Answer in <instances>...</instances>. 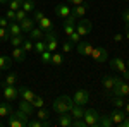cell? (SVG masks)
Listing matches in <instances>:
<instances>
[{
    "mask_svg": "<svg viewBox=\"0 0 129 127\" xmlns=\"http://www.w3.org/2000/svg\"><path fill=\"white\" fill-rule=\"evenodd\" d=\"M10 43H12V47H22V43H24V38H22V34H17V36H10Z\"/></svg>",
    "mask_w": 129,
    "mask_h": 127,
    "instance_id": "cell-33",
    "label": "cell"
},
{
    "mask_svg": "<svg viewBox=\"0 0 129 127\" xmlns=\"http://www.w3.org/2000/svg\"><path fill=\"white\" fill-rule=\"evenodd\" d=\"M45 43H47V50H50L52 53L57 52V48H59V39H57L55 34H53V31L45 33Z\"/></svg>",
    "mask_w": 129,
    "mask_h": 127,
    "instance_id": "cell-7",
    "label": "cell"
},
{
    "mask_svg": "<svg viewBox=\"0 0 129 127\" xmlns=\"http://www.w3.org/2000/svg\"><path fill=\"white\" fill-rule=\"evenodd\" d=\"M12 112H14V110H12L10 101H0V118L2 117H9Z\"/></svg>",
    "mask_w": 129,
    "mask_h": 127,
    "instance_id": "cell-18",
    "label": "cell"
},
{
    "mask_svg": "<svg viewBox=\"0 0 129 127\" xmlns=\"http://www.w3.org/2000/svg\"><path fill=\"white\" fill-rule=\"evenodd\" d=\"M17 91H19L21 100H26V101H31L33 98L36 96V95H35V91H33L31 88H26V86H21V88H17Z\"/></svg>",
    "mask_w": 129,
    "mask_h": 127,
    "instance_id": "cell-13",
    "label": "cell"
},
{
    "mask_svg": "<svg viewBox=\"0 0 129 127\" xmlns=\"http://www.w3.org/2000/svg\"><path fill=\"white\" fill-rule=\"evenodd\" d=\"M28 127H43V120H40V118L29 120V122H28Z\"/></svg>",
    "mask_w": 129,
    "mask_h": 127,
    "instance_id": "cell-43",
    "label": "cell"
},
{
    "mask_svg": "<svg viewBox=\"0 0 129 127\" xmlns=\"http://www.w3.org/2000/svg\"><path fill=\"white\" fill-rule=\"evenodd\" d=\"M21 9L26 10V12H33V10L36 9V2H35V0H22Z\"/></svg>",
    "mask_w": 129,
    "mask_h": 127,
    "instance_id": "cell-29",
    "label": "cell"
},
{
    "mask_svg": "<svg viewBox=\"0 0 129 127\" xmlns=\"http://www.w3.org/2000/svg\"><path fill=\"white\" fill-rule=\"evenodd\" d=\"M7 39H10L9 29L7 28H0V41H7Z\"/></svg>",
    "mask_w": 129,
    "mask_h": 127,
    "instance_id": "cell-41",
    "label": "cell"
},
{
    "mask_svg": "<svg viewBox=\"0 0 129 127\" xmlns=\"http://www.w3.org/2000/svg\"><path fill=\"white\" fill-rule=\"evenodd\" d=\"M91 57H93V60H96V62H100V64H103V62L109 60V50L103 48V47H96V48L93 47Z\"/></svg>",
    "mask_w": 129,
    "mask_h": 127,
    "instance_id": "cell-6",
    "label": "cell"
},
{
    "mask_svg": "<svg viewBox=\"0 0 129 127\" xmlns=\"http://www.w3.org/2000/svg\"><path fill=\"white\" fill-rule=\"evenodd\" d=\"M126 115H127V113L124 112V108H115L114 112H110L109 117H110V120H112V124H114V125H119L120 122L124 120Z\"/></svg>",
    "mask_w": 129,
    "mask_h": 127,
    "instance_id": "cell-10",
    "label": "cell"
},
{
    "mask_svg": "<svg viewBox=\"0 0 129 127\" xmlns=\"http://www.w3.org/2000/svg\"><path fill=\"white\" fill-rule=\"evenodd\" d=\"M69 41L72 43V45H78V43L81 41V34H78V33L74 31L72 34H69Z\"/></svg>",
    "mask_w": 129,
    "mask_h": 127,
    "instance_id": "cell-42",
    "label": "cell"
},
{
    "mask_svg": "<svg viewBox=\"0 0 129 127\" xmlns=\"http://www.w3.org/2000/svg\"><path fill=\"white\" fill-rule=\"evenodd\" d=\"M72 127H86L83 118H72Z\"/></svg>",
    "mask_w": 129,
    "mask_h": 127,
    "instance_id": "cell-46",
    "label": "cell"
},
{
    "mask_svg": "<svg viewBox=\"0 0 129 127\" xmlns=\"http://www.w3.org/2000/svg\"><path fill=\"white\" fill-rule=\"evenodd\" d=\"M10 65H12V57L2 55V57H0V70H9Z\"/></svg>",
    "mask_w": 129,
    "mask_h": 127,
    "instance_id": "cell-25",
    "label": "cell"
},
{
    "mask_svg": "<svg viewBox=\"0 0 129 127\" xmlns=\"http://www.w3.org/2000/svg\"><path fill=\"white\" fill-rule=\"evenodd\" d=\"M126 38L129 39V24H126Z\"/></svg>",
    "mask_w": 129,
    "mask_h": 127,
    "instance_id": "cell-55",
    "label": "cell"
},
{
    "mask_svg": "<svg viewBox=\"0 0 129 127\" xmlns=\"http://www.w3.org/2000/svg\"><path fill=\"white\" fill-rule=\"evenodd\" d=\"M88 12V4H81V5H74L72 9H71V14L72 16H76L78 19L79 17H84V14Z\"/></svg>",
    "mask_w": 129,
    "mask_h": 127,
    "instance_id": "cell-15",
    "label": "cell"
},
{
    "mask_svg": "<svg viewBox=\"0 0 129 127\" xmlns=\"http://www.w3.org/2000/svg\"><path fill=\"white\" fill-rule=\"evenodd\" d=\"M57 125L60 127H72V117H71V113H60L59 118H57Z\"/></svg>",
    "mask_w": 129,
    "mask_h": 127,
    "instance_id": "cell-14",
    "label": "cell"
},
{
    "mask_svg": "<svg viewBox=\"0 0 129 127\" xmlns=\"http://www.w3.org/2000/svg\"><path fill=\"white\" fill-rule=\"evenodd\" d=\"M55 16L60 19H66L67 16H71V7L67 4H57L55 5Z\"/></svg>",
    "mask_w": 129,
    "mask_h": 127,
    "instance_id": "cell-11",
    "label": "cell"
},
{
    "mask_svg": "<svg viewBox=\"0 0 129 127\" xmlns=\"http://www.w3.org/2000/svg\"><path fill=\"white\" fill-rule=\"evenodd\" d=\"M0 74H2V70H0Z\"/></svg>",
    "mask_w": 129,
    "mask_h": 127,
    "instance_id": "cell-60",
    "label": "cell"
},
{
    "mask_svg": "<svg viewBox=\"0 0 129 127\" xmlns=\"http://www.w3.org/2000/svg\"><path fill=\"white\" fill-rule=\"evenodd\" d=\"M98 125H102V127H110V125H114V124H112V120H110L109 115H100Z\"/></svg>",
    "mask_w": 129,
    "mask_h": 127,
    "instance_id": "cell-35",
    "label": "cell"
},
{
    "mask_svg": "<svg viewBox=\"0 0 129 127\" xmlns=\"http://www.w3.org/2000/svg\"><path fill=\"white\" fill-rule=\"evenodd\" d=\"M19 108L22 110V112H26L29 117H33L35 112H36V108L31 105V101H26V100H21V101H19Z\"/></svg>",
    "mask_w": 129,
    "mask_h": 127,
    "instance_id": "cell-17",
    "label": "cell"
},
{
    "mask_svg": "<svg viewBox=\"0 0 129 127\" xmlns=\"http://www.w3.org/2000/svg\"><path fill=\"white\" fill-rule=\"evenodd\" d=\"M122 74H124V79H126V81H129V69H127V70H124Z\"/></svg>",
    "mask_w": 129,
    "mask_h": 127,
    "instance_id": "cell-52",
    "label": "cell"
},
{
    "mask_svg": "<svg viewBox=\"0 0 129 127\" xmlns=\"http://www.w3.org/2000/svg\"><path fill=\"white\" fill-rule=\"evenodd\" d=\"M114 96H129V84L124 82L120 77H115V86L110 91Z\"/></svg>",
    "mask_w": 129,
    "mask_h": 127,
    "instance_id": "cell-3",
    "label": "cell"
},
{
    "mask_svg": "<svg viewBox=\"0 0 129 127\" xmlns=\"http://www.w3.org/2000/svg\"><path fill=\"white\" fill-rule=\"evenodd\" d=\"M19 24H21V29H22V33H29V31L35 28V21H33V17H26V19L21 21Z\"/></svg>",
    "mask_w": 129,
    "mask_h": 127,
    "instance_id": "cell-19",
    "label": "cell"
},
{
    "mask_svg": "<svg viewBox=\"0 0 129 127\" xmlns=\"http://www.w3.org/2000/svg\"><path fill=\"white\" fill-rule=\"evenodd\" d=\"M127 2H129V0H127Z\"/></svg>",
    "mask_w": 129,
    "mask_h": 127,
    "instance_id": "cell-61",
    "label": "cell"
},
{
    "mask_svg": "<svg viewBox=\"0 0 129 127\" xmlns=\"http://www.w3.org/2000/svg\"><path fill=\"white\" fill-rule=\"evenodd\" d=\"M35 117L40 118V120H47V118H50V112L47 110V108H36V112H35Z\"/></svg>",
    "mask_w": 129,
    "mask_h": 127,
    "instance_id": "cell-27",
    "label": "cell"
},
{
    "mask_svg": "<svg viewBox=\"0 0 129 127\" xmlns=\"http://www.w3.org/2000/svg\"><path fill=\"white\" fill-rule=\"evenodd\" d=\"M50 64H53V65L59 67V65L64 64V57H62L60 53H57V52H53V53H52V60H50Z\"/></svg>",
    "mask_w": 129,
    "mask_h": 127,
    "instance_id": "cell-32",
    "label": "cell"
},
{
    "mask_svg": "<svg viewBox=\"0 0 129 127\" xmlns=\"http://www.w3.org/2000/svg\"><path fill=\"white\" fill-rule=\"evenodd\" d=\"M12 60H16V62H24L26 60V52L22 50V47H14V50H12Z\"/></svg>",
    "mask_w": 129,
    "mask_h": 127,
    "instance_id": "cell-16",
    "label": "cell"
},
{
    "mask_svg": "<svg viewBox=\"0 0 129 127\" xmlns=\"http://www.w3.org/2000/svg\"><path fill=\"white\" fill-rule=\"evenodd\" d=\"M21 5H22V0H9V4H7L10 10H19Z\"/></svg>",
    "mask_w": 129,
    "mask_h": 127,
    "instance_id": "cell-36",
    "label": "cell"
},
{
    "mask_svg": "<svg viewBox=\"0 0 129 127\" xmlns=\"http://www.w3.org/2000/svg\"><path fill=\"white\" fill-rule=\"evenodd\" d=\"M76 31V26H71V24H64V33L69 36V34H72Z\"/></svg>",
    "mask_w": 129,
    "mask_h": 127,
    "instance_id": "cell-45",
    "label": "cell"
},
{
    "mask_svg": "<svg viewBox=\"0 0 129 127\" xmlns=\"http://www.w3.org/2000/svg\"><path fill=\"white\" fill-rule=\"evenodd\" d=\"M72 100H74L76 105H83V107H84V105L89 101V93L86 91V89H78V91L72 95Z\"/></svg>",
    "mask_w": 129,
    "mask_h": 127,
    "instance_id": "cell-8",
    "label": "cell"
},
{
    "mask_svg": "<svg viewBox=\"0 0 129 127\" xmlns=\"http://www.w3.org/2000/svg\"><path fill=\"white\" fill-rule=\"evenodd\" d=\"M91 28H93V24H91V21L89 19H84V17H79L78 22H76V33L81 34V36H86L91 33Z\"/></svg>",
    "mask_w": 129,
    "mask_h": 127,
    "instance_id": "cell-5",
    "label": "cell"
},
{
    "mask_svg": "<svg viewBox=\"0 0 129 127\" xmlns=\"http://www.w3.org/2000/svg\"><path fill=\"white\" fill-rule=\"evenodd\" d=\"M83 120H84L86 127H96L100 122V113L96 110H93V108H88V110H84Z\"/></svg>",
    "mask_w": 129,
    "mask_h": 127,
    "instance_id": "cell-2",
    "label": "cell"
},
{
    "mask_svg": "<svg viewBox=\"0 0 129 127\" xmlns=\"http://www.w3.org/2000/svg\"><path fill=\"white\" fill-rule=\"evenodd\" d=\"M9 34L10 36H17V34H22V29H21V24L16 22V21H10L9 22Z\"/></svg>",
    "mask_w": 129,
    "mask_h": 127,
    "instance_id": "cell-20",
    "label": "cell"
},
{
    "mask_svg": "<svg viewBox=\"0 0 129 127\" xmlns=\"http://www.w3.org/2000/svg\"><path fill=\"white\" fill-rule=\"evenodd\" d=\"M4 82H5V84H16V82H17V74H16V72L7 74V77H5Z\"/></svg>",
    "mask_w": 129,
    "mask_h": 127,
    "instance_id": "cell-39",
    "label": "cell"
},
{
    "mask_svg": "<svg viewBox=\"0 0 129 127\" xmlns=\"http://www.w3.org/2000/svg\"><path fill=\"white\" fill-rule=\"evenodd\" d=\"M114 39H115V41H120V39H122V34H115Z\"/></svg>",
    "mask_w": 129,
    "mask_h": 127,
    "instance_id": "cell-53",
    "label": "cell"
},
{
    "mask_svg": "<svg viewBox=\"0 0 129 127\" xmlns=\"http://www.w3.org/2000/svg\"><path fill=\"white\" fill-rule=\"evenodd\" d=\"M40 57H41V62H43V64H50V60H52V52H50V50H45V52L40 53Z\"/></svg>",
    "mask_w": 129,
    "mask_h": 127,
    "instance_id": "cell-38",
    "label": "cell"
},
{
    "mask_svg": "<svg viewBox=\"0 0 129 127\" xmlns=\"http://www.w3.org/2000/svg\"><path fill=\"white\" fill-rule=\"evenodd\" d=\"M122 19H124V22H126V24H129V9L122 12Z\"/></svg>",
    "mask_w": 129,
    "mask_h": 127,
    "instance_id": "cell-49",
    "label": "cell"
},
{
    "mask_svg": "<svg viewBox=\"0 0 129 127\" xmlns=\"http://www.w3.org/2000/svg\"><path fill=\"white\" fill-rule=\"evenodd\" d=\"M124 112L129 115V103H126V105H124Z\"/></svg>",
    "mask_w": 129,
    "mask_h": 127,
    "instance_id": "cell-54",
    "label": "cell"
},
{
    "mask_svg": "<svg viewBox=\"0 0 129 127\" xmlns=\"http://www.w3.org/2000/svg\"><path fill=\"white\" fill-rule=\"evenodd\" d=\"M22 50H24V52H26V53H28V52H33V50H35V41H33V39H24V43H22Z\"/></svg>",
    "mask_w": 129,
    "mask_h": 127,
    "instance_id": "cell-34",
    "label": "cell"
},
{
    "mask_svg": "<svg viewBox=\"0 0 129 127\" xmlns=\"http://www.w3.org/2000/svg\"><path fill=\"white\" fill-rule=\"evenodd\" d=\"M110 67L114 69L115 72H124V70H127V65H126V62L122 59H119V57H114V59L110 60Z\"/></svg>",
    "mask_w": 129,
    "mask_h": 127,
    "instance_id": "cell-12",
    "label": "cell"
},
{
    "mask_svg": "<svg viewBox=\"0 0 129 127\" xmlns=\"http://www.w3.org/2000/svg\"><path fill=\"white\" fill-rule=\"evenodd\" d=\"M9 4V0H0V5H7Z\"/></svg>",
    "mask_w": 129,
    "mask_h": 127,
    "instance_id": "cell-56",
    "label": "cell"
},
{
    "mask_svg": "<svg viewBox=\"0 0 129 127\" xmlns=\"http://www.w3.org/2000/svg\"><path fill=\"white\" fill-rule=\"evenodd\" d=\"M2 95H4V98H5L7 101H14V100L19 98V91H17V88H16L14 84H5V82H2Z\"/></svg>",
    "mask_w": 129,
    "mask_h": 127,
    "instance_id": "cell-4",
    "label": "cell"
},
{
    "mask_svg": "<svg viewBox=\"0 0 129 127\" xmlns=\"http://www.w3.org/2000/svg\"><path fill=\"white\" fill-rule=\"evenodd\" d=\"M119 125H120V127H129V115H126V117H124V120L120 122Z\"/></svg>",
    "mask_w": 129,
    "mask_h": 127,
    "instance_id": "cell-50",
    "label": "cell"
},
{
    "mask_svg": "<svg viewBox=\"0 0 129 127\" xmlns=\"http://www.w3.org/2000/svg\"><path fill=\"white\" fill-rule=\"evenodd\" d=\"M5 17H7V19L9 21H16V10H7V12H5Z\"/></svg>",
    "mask_w": 129,
    "mask_h": 127,
    "instance_id": "cell-47",
    "label": "cell"
},
{
    "mask_svg": "<svg viewBox=\"0 0 129 127\" xmlns=\"http://www.w3.org/2000/svg\"><path fill=\"white\" fill-rule=\"evenodd\" d=\"M71 5L74 7V5H81V4H84V0H67Z\"/></svg>",
    "mask_w": 129,
    "mask_h": 127,
    "instance_id": "cell-51",
    "label": "cell"
},
{
    "mask_svg": "<svg viewBox=\"0 0 129 127\" xmlns=\"http://www.w3.org/2000/svg\"><path fill=\"white\" fill-rule=\"evenodd\" d=\"M38 28H41V31H43V33L53 31V28H52V22H50V19H47V17H41V19L38 21Z\"/></svg>",
    "mask_w": 129,
    "mask_h": 127,
    "instance_id": "cell-22",
    "label": "cell"
},
{
    "mask_svg": "<svg viewBox=\"0 0 129 127\" xmlns=\"http://www.w3.org/2000/svg\"><path fill=\"white\" fill-rule=\"evenodd\" d=\"M28 38L33 39V41H36V39H43V31H41V28H33V29L28 33Z\"/></svg>",
    "mask_w": 129,
    "mask_h": 127,
    "instance_id": "cell-24",
    "label": "cell"
},
{
    "mask_svg": "<svg viewBox=\"0 0 129 127\" xmlns=\"http://www.w3.org/2000/svg\"><path fill=\"white\" fill-rule=\"evenodd\" d=\"M12 113H14V115H16V117L19 118L21 122H22V124H24V125H28V122H29V115H28V113H26V112H22V110H16V112H12Z\"/></svg>",
    "mask_w": 129,
    "mask_h": 127,
    "instance_id": "cell-28",
    "label": "cell"
},
{
    "mask_svg": "<svg viewBox=\"0 0 129 127\" xmlns=\"http://www.w3.org/2000/svg\"><path fill=\"white\" fill-rule=\"evenodd\" d=\"M110 103L114 105L115 108H124L126 105V101H124V96H114L112 95V100H110Z\"/></svg>",
    "mask_w": 129,
    "mask_h": 127,
    "instance_id": "cell-30",
    "label": "cell"
},
{
    "mask_svg": "<svg viewBox=\"0 0 129 127\" xmlns=\"http://www.w3.org/2000/svg\"><path fill=\"white\" fill-rule=\"evenodd\" d=\"M127 69H129V60H127Z\"/></svg>",
    "mask_w": 129,
    "mask_h": 127,
    "instance_id": "cell-57",
    "label": "cell"
},
{
    "mask_svg": "<svg viewBox=\"0 0 129 127\" xmlns=\"http://www.w3.org/2000/svg\"><path fill=\"white\" fill-rule=\"evenodd\" d=\"M102 86L107 89V91H112V88L115 86V77H112V76H105V77L102 79Z\"/></svg>",
    "mask_w": 129,
    "mask_h": 127,
    "instance_id": "cell-23",
    "label": "cell"
},
{
    "mask_svg": "<svg viewBox=\"0 0 129 127\" xmlns=\"http://www.w3.org/2000/svg\"><path fill=\"white\" fill-rule=\"evenodd\" d=\"M76 50H78V53H79V55H83V57H91L93 45H91L89 41H79V43L76 45Z\"/></svg>",
    "mask_w": 129,
    "mask_h": 127,
    "instance_id": "cell-9",
    "label": "cell"
},
{
    "mask_svg": "<svg viewBox=\"0 0 129 127\" xmlns=\"http://www.w3.org/2000/svg\"><path fill=\"white\" fill-rule=\"evenodd\" d=\"M72 47H74V45H72L71 41H66V43H62V52H64V53H69L71 50H72Z\"/></svg>",
    "mask_w": 129,
    "mask_h": 127,
    "instance_id": "cell-44",
    "label": "cell"
},
{
    "mask_svg": "<svg viewBox=\"0 0 129 127\" xmlns=\"http://www.w3.org/2000/svg\"><path fill=\"white\" fill-rule=\"evenodd\" d=\"M31 105H33L35 108H41L43 105H45V100H43L41 96H35L33 100H31Z\"/></svg>",
    "mask_w": 129,
    "mask_h": 127,
    "instance_id": "cell-37",
    "label": "cell"
},
{
    "mask_svg": "<svg viewBox=\"0 0 129 127\" xmlns=\"http://www.w3.org/2000/svg\"><path fill=\"white\" fill-rule=\"evenodd\" d=\"M26 17H28V12L26 10H22V9L16 10V22H21V21L26 19Z\"/></svg>",
    "mask_w": 129,
    "mask_h": 127,
    "instance_id": "cell-40",
    "label": "cell"
},
{
    "mask_svg": "<svg viewBox=\"0 0 129 127\" xmlns=\"http://www.w3.org/2000/svg\"><path fill=\"white\" fill-rule=\"evenodd\" d=\"M71 117L72 118H83V115H84V108H83V105H74V107L69 110Z\"/></svg>",
    "mask_w": 129,
    "mask_h": 127,
    "instance_id": "cell-21",
    "label": "cell"
},
{
    "mask_svg": "<svg viewBox=\"0 0 129 127\" xmlns=\"http://www.w3.org/2000/svg\"><path fill=\"white\" fill-rule=\"evenodd\" d=\"M88 2H93V0H88Z\"/></svg>",
    "mask_w": 129,
    "mask_h": 127,
    "instance_id": "cell-59",
    "label": "cell"
},
{
    "mask_svg": "<svg viewBox=\"0 0 129 127\" xmlns=\"http://www.w3.org/2000/svg\"><path fill=\"white\" fill-rule=\"evenodd\" d=\"M7 125H9V127H26V125H24V124H22V122L19 120V118H17L16 115H14V113H10V115H9Z\"/></svg>",
    "mask_w": 129,
    "mask_h": 127,
    "instance_id": "cell-26",
    "label": "cell"
},
{
    "mask_svg": "<svg viewBox=\"0 0 129 127\" xmlns=\"http://www.w3.org/2000/svg\"><path fill=\"white\" fill-rule=\"evenodd\" d=\"M9 22L10 21L4 16V17H0V28H9Z\"/></svg>",
    "mask_w": 129,
    "mask_h": 127,
    "instance_id": "cell-48",
    "label": "cell"
},
{
    "mask_svg": "<svg viewBox=\"0 0 129 127\" xmlns=\"http://www.w3.org/2000/svg\"><path fill=\"white\" fill-rule=\"evenodd\" d=\"M47 50V43H45V39H36L35 41V50L33 52H36L38 55H40L41 52H45Z\"/></svg>",
    "mask_w": 129,
    "mask_h": 127,
    "instance_id": "cell-31",
    "label": "cell"
},
{
    "mask_svg": "<svg viewBox=\"0 0 129 127\" xmlns=\"http://www.w3.org/2000/svg\"><path fill=\"white\" fill-rule=\"evenodd\" d=\"M76 103H74V100L71 96H59V98H55V101L52 103V110L57 113V115H60V113H67L71 108L74 107Z\"/></svg>",
    "mask_w": 129,
    "mask_h": 127,
    "instance_id": "cell-1",
    "label": "cell"
},
{
    "mask_svg": "<svg viewBox=\"0 0 129 127\" xmlns=\"http://www.w3.org/2000/svg\"><path fill=\"white\" fill-rule=\"evenodd\" d=\"M0 127H2V122H0Z\"/></svg>",
    "mask_w": 129,
    "mask_h": 127,
    "instance_id": "cell-58",
    "label": "cell"
}]
</instances>
